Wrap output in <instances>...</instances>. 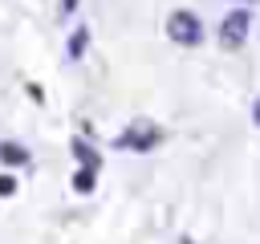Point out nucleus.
Returning <instances> with one entry per match:
<instances>
[{"instance_id": "1", "label": "nucleus", "mask_w": 260, "mask_h": 244, "mask_svg": "<svg viewBox=\"0 0 260 244\" xmlns=\"http://www.w3.org/2000/svg\"><path fill=\"white\" fill-rule=\"evenodd\" d=\"M167 33H171L179 45H195V41H199V20H195L191 12H175L171 24H167Z\"/></svg>"}, {"instance_id": "2", "label": "nucleus", "mask_w": 260, "mask_h": 244, "mask_svg": "<svg viewBox=\"0 0 260 244\" xmlns=\"http://www.w3.org/2000/svg\"><path fill=\"white\" fill-rule=\"evenodd\" d=\"M244 33H248V12H232L228 20H223V45H240L244 41Z\"/></svg>"}, {"instance_id": "3", "label": "nucleus", "mask_w": 260, "mask_h": 244, "mask_svg": "<svg viewBox=\"0 0 260 244\" xmlns=\"http://www.w3.org/2000/svg\"><path fill=\"white\" fill-rule=\"evenodd\" d=\"M256 118H260V102H256Z\"/></svg>"}]
</instances>
